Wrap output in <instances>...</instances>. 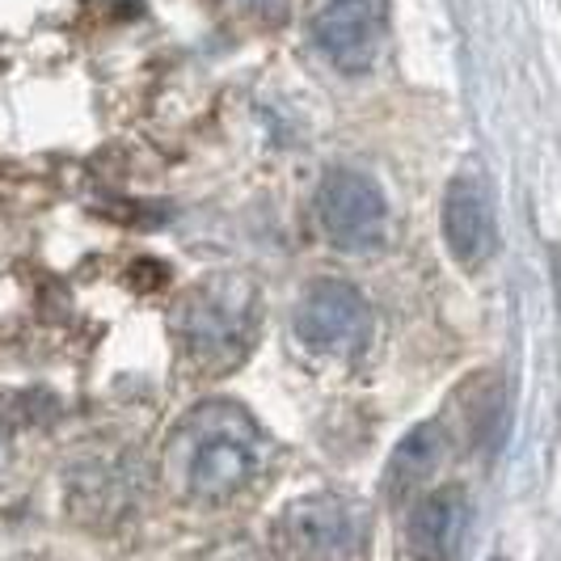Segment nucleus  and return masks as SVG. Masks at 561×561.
Listing matches in <instances>:
<instances>
[{
	"mask_svg": "<svg viewBox=\"0 0 561 561\" xmlns=\"http://www.w3.org/2000/svg\"><path fill=\"white\" fill-rule=\"evenodd\" d=\"M271 444L262 426L232 401H203L165 439V481L178 499L225 506L262 478Z\"/></svg>",
	"mask_w": 561,
	"mask_h": 561,
	"instance_id": "nucleus-1",
	"label": "nucleus"
},
{
	"mask_svg": "<svg viewBox=\"0 0 561 561\" xmlns=\"http://www.w3.org/2000/svg\"><path fill=\"white\" fill-rule=\"evenodd\" d=\"M253 330L257 287L245 275H211L195 283L173 309L178 346L198 376H220L241 364L253 346Z\"/></svg>",
	"mask_w": 561,
	"mask_h": 561,
	"instance_id": "nucleus-2",
	"label": "nucleus"
},
{
	"mask_svg": "<svg viewBox=\"0 0 561 561\" xmlns=\"http://www.w3.org/2000/svg\"><path fill=\"white\" fill-rule=\"evenodd\" d=\"M371 515L351 494H309L279 515V553L287 561H364Z\"/></svg>",
	"mask_w": 561,
	"mask_h": 561,
	"instance_id": "nucleus-3",
	"label": "nucleus"
},
{
	"mask_svg": "<svg viewBox=\"0 0 561 561\" xmlns=\"http://www.w3.org/2000/svg\"><path fill=\"white\" fill-rule=\"evenodd\" d=\"M291 330L312 359H355L371 337V309L355 283L317 279L296 300Z\"/></svg>",
	"mask_w": 561,
	"mask_h": 561,
	"instance_id": "nucleus-4",
	"label": "nucleus"
},
{
	"mask_svg": "<svg viewBox=\"0 0 561 561\" xmlns=\"http://www.w3.org/2000/svg\"><path fill=\"white\" fill-rule=\"evenodd\" d=\"M317 225L342 253H380L389 241L385 191L359 169H330L317 186Z\"/></svg>",
	"mask_w": 561,
	"mask_h": 561,
	"instance_id": "nucleus-5",
	"label": "nucleus"
},
{
	"mask_svg": "<svg viewBox=\"0 0 561 561\" xmlns=\"http://www.w3.org/2000/svg\"><path fill=\"white\" fill-rule=\"evenodd\" d=\"M444 245H448L451 262L465 271L485 266L494 250H499V225H494V203L478 173H456L444 191Z\"/></svg>",
	"mask_w": 561,
	"mask_h": 561,
	"instance_id": "nucleus-6",
	"label": "nucleus"
},
{
	"mask_svg": "<svg viewBox=\"0 0 561 561\" xmlns=\"http://www.w3.org/2000/svg\"><path fill=\"white\" fill-rule=\"evenodd\" d=\"M312 43L342 77H364L380 51V13L371 0H325L312 18Z\"/></svg>",
	"mask_w": 561,
	"mask_h": 561,
	"instance_id": "nucleus-7",
	"label": "nucleus"
},
{
	"mask_svg": "<svg viewBox=\"0 0 561 561\" xmlns=\"http://www.w3.org/2000/svg\"><path fill=\"white\" fill-rule=\"evenodd\" d=\"M473 524V503L465 494V485H439L431 494H422L410 524H405V545L414 561H456L460 545Z\"/></svg>",
	"mask_w": 561,
	"mask_h": 561,
	"instance_id": "nucleus-8",
	"label": "nucleus"
},
{
	"mask_svg": "<svg viewBox=\"0 0 561 561\" xmlns=\"http://www.w3.org/2000/svg\"><path fill=\"white\" fill-rule=\"evenodd\" d=\"M448 456V431L439 419H422L419 426H410L397 439L393 456L385 465V494L389 499H410L414 490H422L426 481L435 478V469Z\"/></svg>",
	"mask_w": 561,
	"mask_h": 561,
	"instance_id": "nucleus-9",
	"label": "nucleus"
},
{
	"mask_svg": "<svg viewBox=\"0 0 561 561\" xmlns=\"http://www.w3.org/2000/svg\"><path fill=\"white\" fill-rule=\"evenodd\" d=\"M490 561H506V558H490Z\"/></svg>",
	"mask_w": 561,
	"mask_h": 561,
	"instance_id": "nucleus-10",
	"label": "nucleus"
}]
</instances>
